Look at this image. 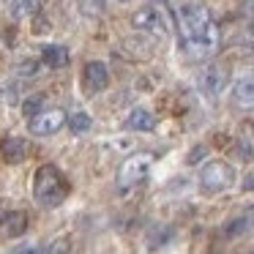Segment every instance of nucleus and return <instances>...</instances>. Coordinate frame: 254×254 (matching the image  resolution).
Masks as SVG:
<instances>
[{
    "mask_svg": "<svg viewBox=\"0 0 254 254\" xmlns=\"http://www.w3.org/2000/svg\"><path fill=\"white\" fill-rule=\"evenodd\" d=\"M131 25L137 30H142V33H150V36H167V19H164V11L159 6H142L131 17Z\"/></svg>",
    "mask_w": 254,
    "mask_h": 254,
    "instance_id": "5",
    "label": "nucleus"
},
{
    "mask_svg": "<svg viewBox=\"0 0 254 254\" xmlns=\"http://www.w3.org/2000/svg\"><path fill=\"white\" fill-rule=\"evenodd\" d=\"M252 227H254V205L249 210H243L241 216H235L232 221H227L224 235L227 238H238V235H243V232H249Z\"/></svg>",
    "mask_w": 254,
    "mask_h": 254,
    "instance_id": "13",
    "label": "nucleus"
},
{
    "mask_svg": "<svg viewBox=\"0 0 254 254\" xmlns=\"http://www.w3.org/2000/svg\"><path fill=\"white\" fill-rule=\"evenodd\" d=\"M68 194V183L63 181L61 170L52 164H41L33 175V197L41 208H58Z\"/></svg>",
    "mask_w": 254,
    "mask_h": 254,
    "instance_id": "2",
    "label": "nucleus"
},
{
    "mask_svg": "<svg viewBox=\"0 0 254 254\" xmlns=\"http://www.w3.org/2000/svg\"><path fill=\"white\" fill-rule=\"evenodd\" d=\"M126 126L134 128V131H153L156 128V115L145 107H134L126 118Z\"/></svg>",
    "mask_w": 254,
    "mask_h": 254,
    "instance_id": "12",
    "label": "nucleus"
},
{
    "mask_svg": "<svg viewBox=\"0 0 254 254\" xmlns=\"http://www.w3.org/2000/svg\"><path fill=\"white\" fill-rule=\"evenodd\" d=\"M110 85V71L101 61H90L82 68V90L85 93H101Z\"/></svg>",
    "mask_w": 254,
    "mask_h": 254,
    "instance_id": "8",
    "label": "nucleus"
},
{
    "mask_svg": "<svg viewBox=\"0 0 254 254\" xmlns=\"http://www.w3.org/2000/svg\"><path fill=\"white\" fill-rule=\"evenodd\" d=\"M82 14H99L101 11V0H79Z\"/></svg>",
    "mask_w": 254,
    "mask_h": 254,
    "instance_id": "21",
    "label": "nucleus"
},
{
    "mask_svg": "<svg viewBox=\"0 0 254 254\" xmlns=\"http://www.w3.org/2000/svg\"><path fill=\"white\" fill-rule=\"evenodd\" d=\"M63 123H66V115L61 110H41L39 115L30 118V131L36 137H52L63 128Z\"/></svg>",
    "mask_w": 254,
    "mask_h": 254,
    "instance_id": "7",
    "label": "nucleus"
},
{
    "mask_svg": "<svg viewBox=\"0 0 254 254\" xmlns=\"http://www.w3.org/2000/svg\"><path fill=\"white\" fill-rule=\"evenodd\" d=\"M199 156H205V148H202V145H199V148H194V153H189V164L199 161Z\"/></svg>",
    "mask_w": 254,
    "mask_h": 254,
    "instance_id": "24",
    "label": "nucleus"
},
{
    "mask_svg": "<svg viewBox=\"0 0 254 254\" xmlns=\"http://www.w3.org/2000/svg\"><path fill=\"white\" fill-rule=\"evenodd\" d=\"M41 61H44L50 68H63V66H68V50L61 47V44H44Z\"/></svg>",
    "mask_w": 254,
    "mask_h": 254,
    "instance_id": "15",
    "label": "nucleus"
},
{
    "mask_svg": "<svg viewBox=\"0 0 254 254\" xmlns=\"http://www.w3.org/2000/svg\"><path fill=\"white\" fill-rule=\"evenodd\" d=\"M232 183H235V170L227 161H219V159L208 161L202 167V172H199V186L210 194L227 191V189H232Z\"/></svg>",
    "mask_w": 254,
    "mask_h": 254,
    "instance_id": "4",
    "label": "nucleus"
},
{
    "mask_svg": "<svg viewBox=\"0 0 254 254\" xmlns=\"http://www.w3.org/2000/svg\"><path fill=\"white\" fill-rule=\"evenodd\" d=\"M36 11H39V0H11V3H8L11 19H25Z\"/></svg>",
    "mask_w": 254,
    "mask_h": 254,
    "instance_id": "16",
    "label": "nucleus"
},
{
    "mask_svg": "<svg viewBox=\"0 0 254 254\" xmlns=\"http://www.w3.org/2000/svg\"><path fill=\"white\" fill-rule=\"evenodd\" d=\"M14 254H39V249L33 246V243H25V246H17V252Z\"/></svg>",
    "mask_w": 254,
    "mask_h": 254,
    "instance_id": "23",
    "label": "nucleus"
},
{
    "mask_svg": "<svg viewBox=\"0 0 254 254\" xmlns=\"http://www.w3.org/2000/svg\"><path fill=\"white\" fill-rule=\"evenodd\" d=\"M0 3H3V0H0Z\"/></svg>",
    "mask_w": 254,
    "mask_h": 254,
    "instance_id": "27",
    "label": "nucleus"
},
{
    "mask_svg": "<svg viewBox=\"0 0 254 254\" xmlns=\"http://www.w3.org/2000/svg\"><path fill=\"white\" fill-rule=\"evenodd\" d=\"M28 150H30V145H28V139H22V137H6V139H0V153H3V159H6V161H11V164L25 161Z\"/></svg>",
    "mask_w": 254,
    "mask_h": 254,
    "instance_id": "11",
    "label": "nucleus"
},
{
    "mask_svg": "<svg viewBox=\"0 0 254 254\" xmlns=\"http://www.w3.org/2000/svg\"><path fill=\"white\" fill-rule=\"evenodd\" d=\"M47 104V96L44 93H33V96H28V99H22V112L28 118H33V115H39L41 112V107Z\"/></svg>",
    "mask_w": 254,
    "mask_h": 254,
    "instance_id": "18",
    "label": "nucleus"
},
{
    "mask_svg": "<svg viewBox=\"0 0 254 254\" xmlns=\"http://www.w3.org/2000/svg\"><path fill=\"white\" fill-rule=\"evenodd\" d=\"M232 101L238 110H254V71H246L232 82Z\"/></svg>",
    "mask_w": 254,
    "mask_h": 254,
    "instance_id": "9",
    "label": "nucleus"
},
{
    "mask_svg": "<svg viewBox=\"0 0 254 254\" xmlns=\"http://www.w3.org/2000/svg\"><path fill=\"white\" fill-rule=\"evenodd\" d=\"M235 150L243 161H254V121H243L235 134Z\"/></svg>",
    "mask_w": 254,
    "mask_h": 254,
    "instance_id": "10",
    "label": "nucleus"
},
{
    "mask_svg": "<svg viewBox=\"0 0 254 254\" xmlns=\"http://www.w3.org/2000/svg\"><path fill=\"white\" fill-rule=\"evenodd\" d=\"M243 8H246L249 14H254V0H243Z\"/></svg>",
    "mask_w": 254,
    "mask_h": 254,
    "instance_id": "25",
    "label": "nucleus"
},
{
    "mask_svg": "<svg viewBox=\"0 0 254 254\" xmlns=\"http://www.w3.org/2000/svg\"><path fill=\"white\" fill-rule=\"evenodd\" d=\"M41 71V63L39 61H22L19 63V74H22V77H33V74H39Z\"/></svg>",
    "mask_w": 254,
    "mask_h": 254,
    "instance_id": "20",
    "label": "nucleus"
},
{
    "mask_svg": "<svg viewBox=\"0 0 254 254\" xmlns=\"http://www.w3.org/2000/svg\"><path fill=\"white\" fill-rule=\"evenodd\" d=\"M66 121H68V128H71L74 134H88L90 126H93V118H90L85 110H74Z\"/></svg>",
    "mask_w": 254,
    "mask_h": 254,
    "instance_id": "17",
    "label": "nucleus"
},
{
    "mask_svg": "<svg viewBox=\"0 0 254 254\" xmlns=\"http://www.w3.org/2000/svg\"><path fill=\"white\" fill-rule=\"evenodd\" d=\"M25 230H28V216H25L22 210L8 213L6 219H3V227H0V232H3L6 238H19Z\"/></svg>",
    "mask_w": 254,
    "mask_h": 254,
    "instance_id": "14",
    "label": "nucleus"
},
{
    "mask_svg": "<svg viewBox=\"0 0 254 254\" xmlns=\"http://www.w3.org/2000/svg\"><path fill=\"white\" fill-rule=\"evenodd\" d=\"M241 39H243V41H252V44H254V19H252V22L246 25V28H243Z\"/></svg>",
    "mask_w": 254,
    "mask_h": 254,
    "instance_id": "22",
    "label": "nucleus"
},
{
    "mask_svg": "<svg viewBox=\"0 0 254 254\" xmlns=\"http://www.w3.org/2000/svg\"><path fill=\"white\" fill-rule=\"evenodd\" d=\"M118 3H128V0H118Z\"/></svg>",
    "mask_w": 254,
    "mask_h": 254,
    "instance_id": "26",
    "label": "nucleus"
},
{
    "mask_svg": "<svg viewBox=\"0 0 254 254\" xmlns=\"http://www.w3.org/2000/svg\"><path fill=\"white\" fill-rule=\"evenodd\" d=\"M178 30H181V41L191 58H208L219 47V28L202 0L178 3Z\"/></svg>",
    "mask_w": 254,
    "mask_h": 254,
    "instance_id": "1",
    "label": "nucleus"
},
{
    "mask_svg": "<svg viewBox=\"0 0 254 254\" xmlns=\"http://www.w3.org/2000/svg\"><path fill=\"white\" fill-rule=\"evenodd\" d=\"M68 252H71V241L61 235V238H52L44 254H68Z\"/></svg>",
    "mask_w": 254,
    "mask_h": 254,
    "instance_id": "19",
    "label": "nucleus"
},
{
    "mask_svg": "<svg viewBox=\"0 0 254 254\" xmlns=\"http://www.w3.org/2000/svg\"><path fill=\"white\" fill-rule=\"evenodd\" d=\"M227 79H230L227 66H221V63H210V66H205L202 74H199V90H202L205 96H210V99H216V96H221Z\"/></svg>",
    "mask_w": 254,
    "mask_h": 254,
    "instance_id": "6",
    "label": "nucleus"
},
{
    "mask_svg": "<svg viewBox=\"0 0 254 254\" xmlns=\"http://www.w3.org/2000/svg\"><path fill=\"white\" fill-rule=\"evenodd\" d=\"M150 164H153V156H148V153L128 156L121 164V170H118V189H121V191H131L134 186H139V183L148 178Z\"/></svg>",
    "mask_w": 254,
    "mask_h": 254,
    "instance_id": "3",
    "label": "nucleus"
}]
</instances>
